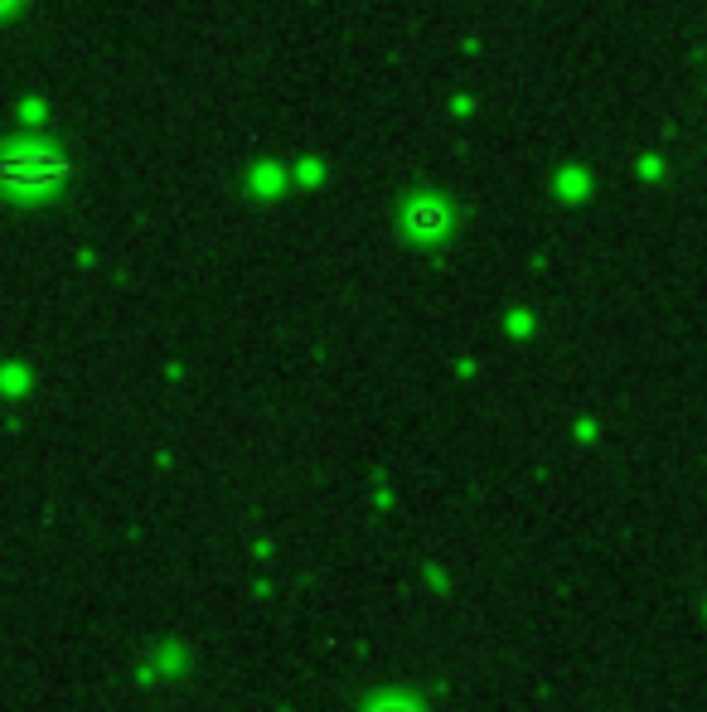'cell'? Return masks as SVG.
<instances>
[{
  "label": "cell",
  "instance_id": "cell-1",
  "mask_svg": "<svg viewBox=\"0 0 707 712\" xmlns=\"http://www.w3.org/2000/svg\"><path fill=\"white\" fill-rule=\"evenodd\" d=\"M0 170H5V185L25 194V199H39V194H49L53 185L69 180V160H59L53 150H39V146H15Z\"/></svg>",
  "mask_w": 707,
  "mask_h": 712
},
{
  "label": "cell",
  "instance_id": "cell-2",
  "mask_svg": "<svg viewBox=\"0 0 707 712\" xmlns=\"http://www.w3.org/2000/svg\"><path fill=\"white\" fill-rule=\"evenodd\" d=\"M407 219H412V229H417V233H441L446 223H451V213H446L437 199H417Z\"/></svg>",
  "mask_w": 707,
  "mask_h": 712
},
{
  "label": "cell",
  "instance_id": "cell-3",
  "mask_svg": "<svg viewBox=\"0 0 707 712\" xmlns=\"http://www.w3.org/2000/svg\"><path fill=\"white\" fill-rule=\"evenodd\" d=\"M368 712H427V708H417L412 698H378Z\"/></svg>",
  "mask_w": 707,
  "mask_h": 712
}]
</instances>
